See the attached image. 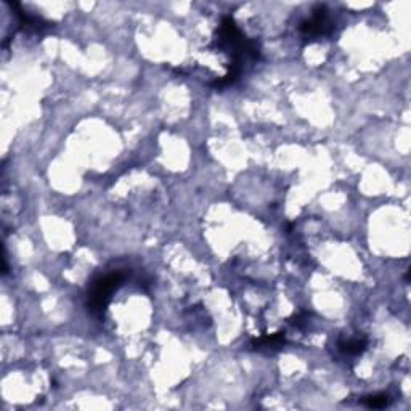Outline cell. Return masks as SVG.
<instances>
[{"instance_id": "1", "label": "cell", "mask_w": 411, "mask_h": 411, "mask_svg": "<svg viewBox=\"0 0 411 411\" xmlns=\"http://www.w3.org/2000/svg\"><path fill=\"white\" fill-rule=\"evenodd\" d=\"M125 278L127 275L123 270H113L110 274L96 278L89 288L87 295L89 310L95 313V315H103L108 304H110L113 294L124 285Z\"/></svg>"}, {"instance_id": "2", "label": "cell", "mask_w": 411, "mask_h": 411, "mask_svg": "<svg viewBox=\"0 0 411 411\" xmlns=\"http://www.w3.org/2000/svg\"><path fill=\"white\" fill-rule=\"evenodd\" d=\"M299 31L305 39L310 40L330 35L334 31V23L331 20L328 9L325 5H317L312 10V15L299 24Z\"/></svg>"}, {"instance_id": "3", "label": "cell", "mask_w": 411, "mask_h": 411, "mask_svg": "<svg viewBox=\"0 0 411 411\" xmlns=\"http://www.w3.org/2000/svg\"><path fill=\"white\" fill-rule=\"evenodd\" d=\"M337 346L344 355L359 356L366 350L368 339L366 337H350V339H341Z\"/></svg>"}, {"instance_id": "4", "label": "cell", "mask_w": 411, "mask_h": 411, "mask_svg": "<svg viewBox=\"0 0 411 411\" xmlns=\"http://www.w3.org/2000/svg\"><path fill=\"white\" fill-rule=\"evenodd\" d=\"M389 397L385 394H374V395H368L365 398H361V403L365 405L368 408H384L389 405Z\"/></svg>"}]
</instances>
